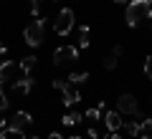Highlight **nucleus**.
Segmentation results:
<instances>
[{"label":"nucleus","mask_w":152,"mask_h":139,"mask_svg":"<svg viewBox=\"0 0 152 139\" xmlns=\"http://www.w3.org/2000/svg\"><path fill=\"white\" fill-rule=\"evenodd\" d=\"M74 20H76V15H74V10H71V8L58 10V15H56V20H53L56 36H69V33L74 31Z\"/></svg>","instance_id":"nucleus-3"},{"label":"nucleus","mask_w":152,"mask_h":139,"mask_svg":"<svg viewBox=\"0 0 152 139\" xmlns=\"http://www.w3.org/2000/svg\"><path fill=\"white\" fill-rule=\"evenodd\" d=\"M3 127H8V124H5V119H3V116H0V129H3Z\"/></svg>","instance_id":"nucleus-29"},{"label":"nucleus","mask_w":152,"mask_h":139,"mask_svg":"<svg viewBox=\"0 0 152 139\" xmlns=\"http://www.w3.org/2000/svg\"><path fill=\"white\" fill-rule=\"evenodd\" d=\"M152 0H129L127 3V13H124V20L129 28H137L140 20H152Z\"/></svg>","instance_id":"nucleus-1"},{"label":"nucleus","mask_w":152,"mask_h":139,"mask_svg":"<svg viewBox=\"0 0 152 139\" xmlns=\"http://www.w3.org/2000/svg\"><path fill=\"white\" fill-rule=\"evenodd\" d=\"M145 76H147V79L152 81V53H150V56L145 58Z\"/></svg>","instance_id":"nucleus-19"},{"label":"nucleus","mask_w":152,"mask_h":139,"mask_svg":"<svg viewBox=\"0 0 152 139\" xmlns=\"http://www.w3.org/2000/svg\"><path fill=\"white\" fill-rule=\"evenodd\" d=\"M69 81L71 86H79V84H86L89 81V71H74V74H69Z\"/></svg>","instance_id":"nucleus-11"},{"label":"nucleus","mask_w":152,"mask_h":139,"mask_svg":"<svg viewBox=\"0 0 152 139\" xmlns=\"http://www.w3.org/2000/svg\"><path fill=\"white\" fill-rule=\"evenodd\" d=\"M31 139H38V137H31Z\"/></svg>","instance_id":"nucleus-32"},{"label":"nucleus","mask_w":152,"mask_h":139,"mask_svg":"<svg viewBox=\"0 0 152 139\" xmlns=\"http://www.w3.org/2000/svg\"><path fill=\"white\" fill-rule=\"evenodd\" d=\"M102 109H99V106H94V109H86V119H89V122H102Z\"/></svg>","instance_id":"nucleus-16"},{"label":"nucleus","mask_w":152,"mask_h":139,"mask_svg":"<svg viewBox=\"0 0 152 139\" xmlns=\"http://www.w3.org/2000/svg\"><path fill=\"white\" fill-rule=\"evenodd\" d=\"M114 3H122V5H127V3H129V0H114Z\"/></svg>","instance_id":"nucleus-30"},{"label":"nucleus","mask_w":152,"mask_h":139,"mask_svg":"<svg viewBox=\"0 0 152 139\" xmlns=\"http://www.w3.org/2000/svg\"><path fill=\"white\" fill-rule=\"evenodd\" d=\"M150 31H152V25H150Z\"/></svg>","instance_id":"nucleus-34"},{"label":"nucleus","mask_w":152,"mask_h":139,"mask_svg":"<svg viewBox=\"0 0 152 139\" xmlns=\"http://www.w3.org/2000/svg\"><path fill=\"white\" fill-rule=\"evenodd\" d=\"M41 5H43V0H31V15L33 18L41 15Z\"/></svg>","instance_id":"nucleus-18"},{"label":"nucleus","mask_w":152,"mask_h":139,"mask_svg":"<svg viewBox=\"0 0 152 139\" xmlns=\"http://www.w3.org/2000/svg\"><path fill=\"white\" fill-rule=\"evenodd\" d=\"M8 134H10V132H8V127H3V129H0V139H8Z\"/></svg>","instance_id":"nucleus-25"},{"label":"nucleus","mask_w":152,"mask_h":139,"mask_svg":"<svg viewBox=\"0 0 152 139\" xmlns=\"http://www.w3.org/2000/svg\"><path fill=\"white\" fill-rule=\"evenodd\" d=\"M140 134L152 137V116H147V119H142V122H140Z\"/></svg>","instance_id":"nucleus-14"},{"label":"nucleus","mask_w":152,"mask_h":139,"mask_svg":"<svg viewBox=\"0 0 152 139\" xmlns=\"http://www.w3.org/2000/svg\"><path fill=\"white\" fill-rule=\"evenodd\" d=\"M31 124H33V116H31L28 111H15V114H13V119H10V124H8V132L23 137L26 129L31 127Z\"/></svg>","instance_id":"nucleus-5"},{"label":"nucleus","mask_w":152,"mask_h":139,"mask_svg":"<svg viewBox=\"0 0 152 139\" xmlns=\"http://www.w3.org/2000/svg\"><path fill=\"white\" fill-rule=\"evenodd\" d=\"M86 139H99V132H96V129H89V132H86Z\"/></svg>","instance_id":"nucleus-23"},{"label":"nucleus","mask_w":152,"mask_h":139,"mask_svg":"<svg viewBox=\"0 0 152 139\" xmlns=\"http://www.w3.org/2000/svg\"><path fill=\"white\" fill-rule=\"evenodd\" d=\"M48 139H64V137H61L58 132H51V134H48Z\"/></svg>","instance_id":"nucleus-27"},{"label":"nucleus","mask_w":152,"mask_h":139,"mask_svg":"<svg viewBox=\"0 0 152 139\" xmlns=\"http://www.w3.org/2000/svg\"><path fill=\"white\" fill-rule=\"evenodd\" d=\"M15 71H18V63L15 61H3L0 63V81H15Z\"/></svg>","instance_id":"nucleus-8"},{"label":"nucleus","mask_w":152,"mask_h":139,"mask_svg":"<svg viewBox=\"0 0 152 139\" xmlns=\"http://www.w3.org/2000/svg\"><path fill=\"white\" fill-rule=\"evenodd\" d=\"M112 53H114V56H117V58H119V56H122V53H124V46H114V48H112Z\"/></svg>","instance_id":"nucleus-24"},{"label":"nucleus","mask_w":152,"mask_h":139,"mask_svg":"<svg viewBox=\"0 0 152 139\" xmlns=\"http://www.w3.org/2000/svg\"><path fill=\"white\" fill-rule=\"evenodd\" d=\"M61 94H64V99H61V101H64V106H76V104L81 101V94H79V91L74 89V86H66L64 91H61Z\"/></svg>","instance_id":"nucleus-10"},{"label":"nucleus","mask_w":152,"mask_h":139,"mask_svg":"<svg viewBox=\"0 0 152 139\" xmlns=\"http://www.w3.org/2000/svg\"><path fill=\"white\" fill-rule=\"evenodd\" d=\"M66 86H69V81H66V79H53V89H58V91H64Z\"/></svg>","instance_id":"nucleus-20"},{"label":"nucleus","mask_w":152,"mask_h":139,"mask_svg":"<svg viewBox=\"0 0 152 139\" xmlns=\"http://www.w3.org/2000/svg\"><path fill=\"white\" fill-rule=\"evenodd\" d=\"M79 33H81V36H91V25H89V23H84V25L79 28Z\"/></svg>","instance_id":"nucleus-21"},{"label":"nucleus","mask_w":152,"mask_h":139,"mask_svg":"<svg viewBox=\"0 0 152 139\" xmlns=\"http://www.w3.org/2000/svg\"><path fill=\"white\" fill-rule=\"evenodd\" d=\"M69 139H84V137H69Z\"/></svg>","instance_id":"nucleus-31"},{"label":"nucleus","mask_w":152,"mask_h":139,"mask_svg":"<svg viewBox=\"0 0 152 139\" xmlns=\"http://www.w3.org/2000/svg\"><path fill=\"white\" fill-rule=\"evenodd\" d=\"M33 86H36V79H33L31 74H28V76H23V79H15V81H13V89H15V91H20V94H31V91H33Z\"/></svg>","instance_id":"nucleus-9"},{"label":"nucleus","mask_w":152,"mask_h":139,"mask_svg":"<svg viewBox=\"0 0 152 139\" xmlns=\"http://www.w3.org/2000/svg\"><path fill=\"white\" fill-rule=\"evenodd\" d=\"M122 127L127 129L129 137H137V134H140V122H122Z\"/></svg>","instance_id":"nucleus-15"},{"label":"nucleus","mask_w":152,"mask_h":139,"mask_svg":"<svg viewBox=\"0 0 152 139\" xmlns=\"http://www.w3.org/2000/svg\"><path fill=\"white\" fill-rule=\"evenodd\" d=\"M74 61H79V48L76 46H61V48L53 51V63L56 66L74 63Z\"/></svg>","instance_id":"nucleus-6"},{"label":"nucleus","mask_w":152,"mask_h":139,"mask_svg":"<svg viewBox=\"0 0 152 139\" xmlns=\"http://www.w3.org/2000/svg\"><path fill=\"white\" fill-rule=\"evenodd\" d=\"M89 43H91L89 36H81V38H79V48H89Z\"/></svg>","instance_id":"nucleus-22"},{"label":"nucleus","mask_w":152,"mask_h":139,"mask_svg":"<svg viewBox=\"0 0 152 139\" xmlns=\"http://www.w3.org/2000/svg\"><path fill=\"white\" fill-rule=\"evenodd\" d=\"M36 61H38L36 56H26V58H20V63H18V71H23V74L28 76L33 68H36Z\"/></svg>","instance_id":"nucleus-12"},{"label":"nucleus","mask_w":152,"mask_h":139,"mask_svg":"<svg viewBox=\"0 0 152 139\" xmlns=\"http://www.w3.org/2000/svg\"><path fill=\"white\" fill-rule=\"evenodd\" d=\"M43 28H46L43 18H36L33 23H28V25L23 28V38H26V43L31 46V48H38V46H41V43L46 41V36H43Z\"/></svg>","instance_id":"nucleus-2"},{"label":"nucleus","mask_w":152,"mask_h":139,"mask_svg":"<svg viewBox=\"0 0 152 139\" xmlns=\"http://www.w3.org/2000/svg\"><path fill=\"white\" fill-rule=\"evenodd\" d=\"M79 122H81V114H79V111L64 114V119H61V124H64V127H76Z\"/></svg>","instance_id":"nucleus-13"},{"label":"nucleus","mask_w":152,"mask_h":139,"mask_svg":"<svg viewBox=\"0 0 152 139\" xmlns=\"http://www.w3.org/2000/svg\"><path fill=\"white\" fill-rule=\"evenodd\" d=\"M147 139H152V137H147Z\"/></svg>","instance_id":"nucleus-33"},{"label":"nucleus","mask_w":152,"mask_h":139,"mask_svg":"<svg viewBox=\"0 0 152 139\" xmlns=\"http://www.w3.org/2000/svg\"><path fill=\"white\" fill-rule=\"evenodd\" d=\"M117 111L124 116V114H129V116H137L142 122V111H140V104H137V99L132 96V94H122L119 99H117Z\"/></svg>","instance_id":"nucleus-4"},{"label":"nucleus","mask_w":152,"mask_h":139,"mask_svg":"<svg viewBox=\"0 0 152 139\" xmlns=\"http://www.w3.org/2000/svg\"><path fill=\"white\" fill-rule=\"evenodd\" d=\"M102 122H104V127H107V132H119L122 129V114L119 111H104Z\"/></svg>","instance_id":"nucleus-7"},{"label":"nucleus","mask_w":152,"mask_h":139,"mask_svg":"<svg viewBox=\"0 0 152 139\" xmlns=\"http://www.w3.org/2000/svg\"><path fill=\"white\" fill-rule=\"evenodd\" d=\"M109 139H122V134L119 132H109Z\"/></svg>","instance_id":"nucleus-26"},{"label":"nucleus","mask_w":152,"mask_h":139,"mask_svg":"<svg viewBox=\"0 0 152 139\" xmlns=\"http://www.w3.org/2000/svg\"><path fill=\"white\" fill-rule=\"evenodd\" d=\"M8 53V48H5V43H0V58H3V56Z\"/></svg>","instance_id":"nucleus-28"},{"label":"nucleus","mask_w":152,"mask_h":139,"mask_svg":"<svg viewBox=\"0 0 152 139\" xmlns=\"http://www.w3.org/2000/svg\"><path fill=\"white\" fill-rule=\"evenodd\" d=\"M117 61H119L117 56H114V53H109L107 58H104V68H107V71H114V68H117Z\"/></svg>","instance_id":"nucleus-17"}]
</instances>
